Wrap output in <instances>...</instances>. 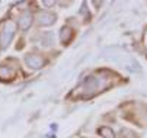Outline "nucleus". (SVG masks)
<instances>
[{
    "label": "nucleus",
    "mask_w": 147,
    "mask_h": 138,
    "mask_svg": "<svg viewBox=\"0 0 147 138\" xmlns=\"http://www.w3.org/2000/svg\"><path fill=\"white\" fill-rule=\"evenodd\" d=\"M70 35H71V33H70V29L64 28V29L61 31V41H63V42H66L67 39L70 38Z\"/></svg>",
    "instance_id": "nucleus-6"
},
{
    "label": "nucleus",
    "mask_w": 147,
    "mask_h": 138,
    "mask_svg": "<svg viewBox=\"0 0 147 138\" xmlns=\"http://www.w3.org/2000/svg\"><path fill=\"white\" fill-rule=\"evenodd\" d=\"M54 19H55V16L53 13H44L39 16V23L41 25H51L54 22Z\"/></svg>",
    "instance_id": "nucleus-3"
},
{
    "label": "nucleus",
    "mask_w": 147,
    "mask_h": 138,
    "mask_svg": "<svg viewBox=\"0 0 147 138\" xmlns=\"http://www.w3.org/2000/svg\"><path fill=\"white\" fill-rule=\"evenodd\" d=\"M26 63L32 68H41L44 64V60L38 55H29V57H26Z\"/></svg>",
    "instance_id": "nucleus-1"
},
{
    "label": "nucleus",
    "mask_w": 147,
    "mask_h": 138,
    "mask_svg": "<svg viewBox=\"0 0 147 138\" xmlns=\"http://www.w3.org/2000/svg\"><path fill=\"white\" fill-rule=\"evenodd\" d=\"M13 77V71L9 68V67H0V78L2 80H10Z\"/></svg>",
    "instance_id": "nucleus-4"
},
{
    "label": "nucleus",
    "mask_w": 147,
    "mask_h": 138,
    "mask_svg": "<svg viewBox=\"0 0 147 138\" xmlns=\"http://www.w3.org/2000/svg\"><path fill=\"white\" fill-rule=\"evenodd\" d=\"M31 23H32V17H31L29 15H24L22 17H20L19 26H20V29H28Z\"/></svg>",
    "instance_id": "nucleus-5"
},
{
    "label": "nucleus",
    "mask_w": 147,
    "mask_h": 138,
    "mask_svg": "<svg viewBox=\"0 0 147 138\" xmlns=\"http://www.w3.org/2000/svg\"><path fill=\"white\" fill-rule=\"evenodd\" d=\"M13 33H15V28H13L12 23H9V25L6 26L5 32H3V36H2V45H3V47H6V45L9 44V41L12 39Z\"/></svg>",
    "instance_id": "nucleus-2"
}]
</instances>
